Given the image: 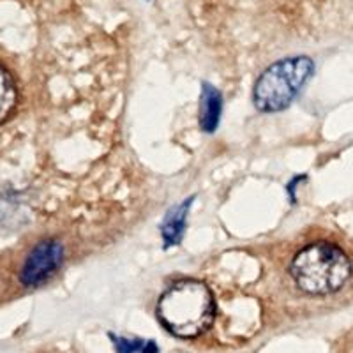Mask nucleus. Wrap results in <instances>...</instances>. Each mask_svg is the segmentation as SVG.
<instances>
[{"label":"nucleus","mask_w":353,"mask_h":353,"mask_svg":"<svg viewBox=\"0 0 353 353\" xmlns=\"http://www.w3.org/2000/svg\"><path fill=\"white\" fill-rule=\"evenodd\" d=\"M313 61L307 57H292L265 69L254 85V106L274 113L288 108L313 74Z\"/></svg>","instance_id":"nucleus-3"},{"label":"nucleus","mask_w":353,"mask_h":353,"mask_svg":"<svg viewBox=\"0 0 353 353\" xmlns=\"http://www.w3.org/2000/svg\"><path fill=\"white\" fill-rule=\"evenodd\" d=\"M191 203H193V198H188L181 205H175L172 210H168V214L163 219L161 237H163L165 249L181 244L182 237H184L185 225H188V214L189 209H191Z\"/></svg>","instance_id":"nucleus-5"},{"label":"nucleus","mask_w":353,"mask_h":353,"mask_svg":"<svg viewBox=\"0 0 353 353\" xmlns=\"http://www.w3.org/2000/svg\"><path fill=\"white\" fill-rule=\"evenodd\" d=\"M64 260V245L57 239H44L37 242L25 258L20 270V281L27 288L43 285L59 270Z\"/></svg>","instance_id":"nucleus-4"},{"label":"nucleus","mask_w":353,"mask_h":353,"mask_svg":"<svg viewBox=\"0 0 353 353\" xmlns=\"http://www.w3.org/2000/svg\"><path fill=\"white\" fill-rule=\"evenodd\" d=\"M112 337L117 353H157L156 343L141 341V339H128V337Z\"/></svg>","instance_id":"nucleus-8"},{"label":"nucleus","mask_w":353,"mask_h":353,"mask_svg":"<svg viewBox=\"0 0 353 353\" xmlns=\"http://www.w3.org/2000/svg\"><path fill=\"white\" fill-rule=\"evenodd\" d=\"M216 305L210 290L196 279L170 286L157 302L161 325L176 337H196L212 325Z\"/></svg>","instance_id":"nucleus-1"},{"label":"nucleus","mask_w":353,"mask_h":353,"mask_svg":"<svg viewBox=\"0 0 353 353\" xmlns=\"http://www.w3.org/2000/svg\"><path fill=\"white\" fill-rule=\"evenodd\" d=\"M17 105V87L12 78L2 65H0V124L9 117Z\"/></svg>","instance_id":"nucleus-7"},{"label":"nucleus","mask_w":353,"mask_h":353,"mask_svg":"<svg viewBox=\"0 0 353 353\" xmlns=\"http://www.w3.org/2000/svg\"><path fill=\"white\" fill-rule=\"evenodd\" d=\"M290 272L302 292L330 295L345 288L353 274V263L341 248L330 242H314L295 254Z\"/></svg>","instance_id":"nucleus-2"},{"label":"nucleus","mask_w":353,"mask_h":353,"mask_svg":"<svg viewBox=\"0 0 353 353\" xmlns=\"http://www.w3.org/2000/svg\"><path fill=\"white\" fill-rule=\"evenodd\" d=\"M200 124L205 132H214L219 125L221 112H223V97L214 85H201L200 101Z\"/></svg>","instance_id":"nucleus-6"}]
</instances>
